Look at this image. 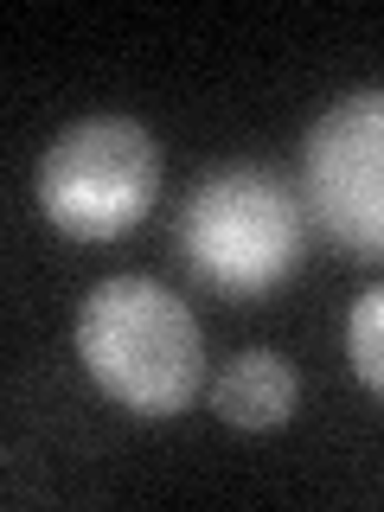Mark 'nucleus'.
<instances>
[{
	"label": "nucleus",
	"instance_id": "obj_6",
	"mask_svg": "<svg viewBox=\"0 0 384 512\" xmlns=\"http://www.w3.org/2000/svg\"><path fill=\"white\" fill-rule=\"evenodd\" d=\"M346 359L365 391H384V288H365L346 320Z\"/></svg>",
	"mask_w": 384,
	"mask_h": 512
},
{
	"label": "nucleus",
	"instance_id": "obj_1",
	"mask_svg": "<svg viewBox=\"0 0 384 512\" xmlns=\"http://www.w3.org/2000/svg\"><path fill=\"white\" fill-rule=\"evenodd\" d=\"M77 359L109 404L135 416H180L205 391V333L154 276H109L77 308Z\"/></svg>",
	"mask_w": 384,
	"mask_h": 512
},
{
	"label": "nucleus",
	"instance_id": "obj_4",
	"mask_svg": "<svg viewBox=\"0 0 384 512\" xmlns=\"http://www.w3.org/2000/svg\"><path fill=\"white\" fill-rule=\"evenodd\" d=\"M308 212L346 256L384 250V96L352 90L301 141Z\"/></svg>",
	"mask_w": 384,
	"mask_h": 512
},
{
	"label": "nucleus",
	"instance_id": "obj_2",
	"mask_svg": "<svg viewBox=\"0 0 384 512\" xmlns=\"http://www.w3.org/2000/svg\"><path fill=\"white\" fill-rule=\"evenodd\" d=\"M308 212L269 167L212 173L180 212V256L192 282L218 301H256L282 288L301 263Z\"/></svg>",
	"mask_w": 384,
	"mask_h": 512
},
{
	"label": "nucleus",
	"instance_id": "obj_3",
	"mask_svg": "<svg viewBox=\"0 0 384 512\" xmlns=\"http://www.w3.org/2000/svg\"><path fill=\"white\" fill-rule=\"evenodd\" d=\"M160 148L128 116L71 122L39 160V212L77 244H116L154 212Z\"/></svg>",
	"mask_w": 384,
	"mask_h": 512
},
{
	"label": "nucleus",
	"instance_id": "obj_5",
	"mask_svg": "<svg viewBox=\"0 0 384 512\" xmlns=\"http://www.w3.org/2000/svg\"><path fill=\"white\" fill-rule=\"evenodd\" d=\"M295 397H301V378L282 352H237L231 365L212 378V410L224 416L231 429H276L295 416Z\"/></svg>",
	"mask_w": 384,
	"mask_h": 512
}]
</instances>
